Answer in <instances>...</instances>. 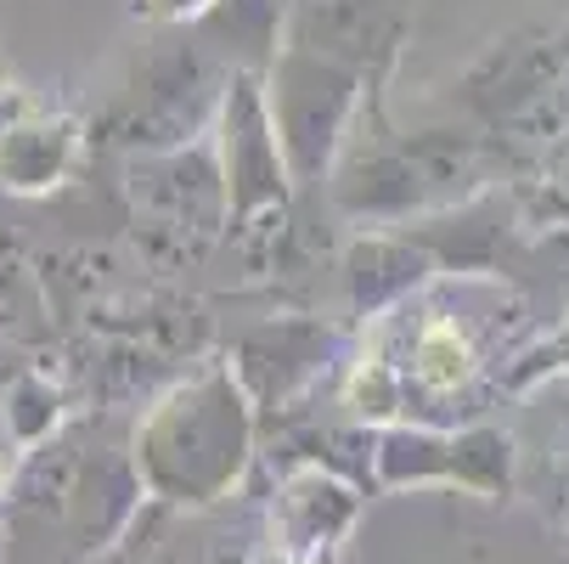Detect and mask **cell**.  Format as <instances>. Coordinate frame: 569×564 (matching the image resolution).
Listing matches in <instances>:
<instances>
[{
    "label": "cell",
    "instance_id": "6da1fadb",
    "mask_svg": "<svg viewBox=\"0 0 569 564\" xmlns=\"http://www.w3.org/2000/svg\"><path fill=\"white\" fill-rule=\"evenodd\" d=\"M418 367H423L429 384H457V378L468 373V350H462V339H457L451 328H435V334H423Z\"/></svg>",
    "mask_w": 569,
    "mask_h": 564
}]
</instances>
